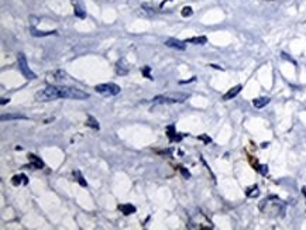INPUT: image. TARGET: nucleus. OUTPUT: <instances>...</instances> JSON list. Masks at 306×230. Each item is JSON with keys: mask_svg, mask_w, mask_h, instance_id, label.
<instances>
[{"mask_svg": "<svg viewBox=\"0 0 306 230\" xmlns=\"http://www.w3.org/2000/svg\"><path fill=\"white\" fill-rule=\"evenodd\" d=\"M95 91L98 94L103 95V96H116V95L120 94V86L113 84V82H109V84H101V85H96Z\"/></svg>", "mask_w": 306, "mask_h": 230, "instance_id": "20e7f679", "label": "nucleus"}, {"mask_svg": "<svg viewBox=\"0 0 306 230\" xmlns=\"http://www.w3.org/2000/svg\"><path fill=\"white\" fill-rule=\"evenodd\" d=\"M28 160H30V168H34V170H41V168H44L43 160L38 158L35 154H30V155H28Z\"/></svg>", "mask_w": 306, "mask_h": 230, "instance_id": "6e6552de", "label": "nucleus"}, {"mask_svg": "<svg viewBox=\"0 0 306 230\" xmlns=\"http://www.w3.org/2000/svg\"><path fill=\"white\" fill-rule=\"evenodd\" d=\"M150 67H144V68L141 69V72H143V74H144L145 77L148 78V79H153V77H151V75H150Z\"/></svg>", "mask_w": 306, "mask_h": 230, "instance_id": "4be33fe9", "label": "nucleus"}, {"mask_svg": "<svg viewBox=\"0 0 306 230\" xmlns=\"http://www.w3.org/2000/svg\"><path fill=\"white\" fill-rule=\"evenodd\" d=\"M11 182H13V185L17 187V185H21V184H23V185H27L28 181H27V177L24 174H20V175H14L13 179H11Z\"/></svg>", "mask_w": 306, "mask_h": 230, "instance_id": "f8f14e48", "label": "nucleus"}, {"mask_svg": "<svg viewBox=\"0 0 306 230\" xmlns=\"http://www.w3.org/2000/svg\"><path fill=\"white\" fill-rule=\"evenodd\" d=\"M10 102V99H6V98H1V105H6V103H9Z\"/></svg>", "mask_w": 306, "mask_h": 230, "instance_id": "393cba45", "label": "nucleus"}, {"mask_svg": "<svg viewBox=\"0 0 306 230\" xmlns=\"http://www.w3.org/2000/svg\"><path fill=\"white\" fill-rule=\"evenodd\" d=\"M119 211L123 215H126V216H128V215H133V213H136V206L131 204H123V205H119Z\"/></svg>", "mask_w": 306, "mask_h": 230, "instance_id": "9d476101", "label": "nucleus"}, {"mask_svg": "<svg viewBox=\"0 0 306 230\" xmlns=\"http://www.w3.org/2000/svg\"><path fill=\"white\" fill-rule=\"evenodd\" d=\"M86 126L95 128V130H99V123H98V120L95 119V117H92V116H89V117H88Z\"/></svg>", "mask_w": 306, "mask_h": 230, "instance_id": "dca6fc26", "label": "nucleus"}, {"mask_svg": "<svg viewBox=\"0 0 306 230\" xmlns=\"http://www.w3.org/2000/svg\"><path fill=\"white\" fill-rule=\"evenodd\" d=\"M192 13H194V11H192V7H189V6L182 9V16H184V17H189V16H192Z\"/></svg>", "mask_w": 306, "mask_h": 230, "instance_id": "6ab92c4d", "label": "nucleus"}, {"mask_svg": "<svg viewBox=\"0 0 306 230\" xmlns=\"http://www.w3.org/2000/svg\"><path fill=\"white\" fill-rule=\"evenodd\" d=\"M17 65H18V69H20V72L23 74V77L26 78V79H35V74L30 69V67H28V62H27V58L26 55L23 54V52H20L17 57Z\"/></svg>", "mask_w": 306, "mask_h": 230, "instance_id": "39448f33", "label": "nucleus"}, {"mask_svg": "<svg viewBox=\"0 0 306 230\" xmlns=\"http://www.w3.org/2000/svg\"><path fill=\"white\" fill-rule=\"evenodd\" d=\"M260 209L263 211L265 215H270V216H275V218H282L285 215V204L278 199L277 196H270L267 199H264L261 205H260Z\"/></svg>", "mask_w": 306, "mask_h": 230, "instance_id": "f03ea898", "label": "nucleus"}, {"mask_svg": "<svg viewBox=\"0 0 306 230\" xmlns=\"http://www.w3.org/2000/svg\"><path fill=\"white\" fill-rule=\"evenodd\" d=\"M89 98V95L77 89V88H68V86L50 85L45 89L35 94V101L38 102H51L57 99H75V101H82Z\"/></svg>", "mask_w": 306, "mask_h": 230, "instance_id": "f257e3e1", "label": "nucleus"}, {"mask_svg": "<svg viewBox=\"0 0 306 230\" xmlns=\"http://www.w3.org/2000/svg\"><path fill=\"white\" fill-rule=\"evenodd\" d=\"M165 45H167V47H170V48L181 50V51H184V50L187 48L185 41H179V40H177V38H168V40L165 41Z\"/></svg>", "mask_w": 306, "mask_h": 230, "instance_id": "0eeeda50", "label": "nucleus"}, {"mask_svg": "<svg viewBox=\"0 0 306 230\" xmlns=\"http://www.w3.org/2000/svg\"><path fill=\"white\" fill-rule=\"evenodd\" d=\"M199 138H201V140H204L206 143H210V141H212V140H210L209 137H206V136H201V137H199Z\"/></svg>", "mask_w": 306, "mask_h": 230, "instance_id": "b1692460", "label": "nucleus"}, {"mask_svg": "<svg viewBox=\"0 0 306 230\" xmlns=\"http://www.w3.org/2000/svg\"><path fill=\"white\" fill-rule=\"evenodd\" d=\"M72 4H74V13H75V16L79 18H85L86 17V11H85V7H84V4H82V1L81 0H72Z\"/></svg>", "mask_w": 306, "mask_h": 230, "instance_id": "423d86ee", "label": "nucleus"}, {"mask_svg": "<svg viewBox=\"0 0 306 230\" xmlns=\"http://www.w3.org/2000/svg\"><path fill=\"white\" fill-rule=\"evenodd\" d=\"M14 119H27L26 116H23V115H7V116H1V120L4 121V120H14Z\"/></svg>", "mask_w": 306, "mask_h": 230, "instance_id": "a211bd4d", "label": "nucleus"}, {"mask_svg": "<svg viewBox=\"0 0 306 230\" xmlns=\"http://www.w3.org/2000/svg\"><path fill=\"white\" fill-rule=\"evenodd\" d=\"M185 43H194V44H204L206 43V37H194V38H189Z\"/></svg>", "mask_w": 306, "mask_h": 230, "instance_id": "f3484780", "label": "nucleus"}, {"mask_svg": "<svg viewBox=\"0 0 306 230\" xmlns=\"http://www.w3.org/2000/svg\"><path fill=\"white\" fill-rule=\"evenodd\" d=\"M246 195L248 196V198H257V196L260 195V188L257 187V185H253V187L247 188Z\"/></svg>", "mask_w": 306, "mask_h": 230, "instance_id": "4468645a", "label": "nucleus"}, {"mask_svg": "<svg viewBox=\"0 0 306 230\" xmlns=\"http://www.w3.org/2000/svg\"><path fill=\"white\" fill-rule=\"evenodd\" d=\"M188 99L187 94H170V95H160L154 98V105H162V103H182Z\"/></svg>", "mask_w": 306, "mask_h": 230, "instance_id": "7ed1b4c3", "label": "nucleus"}, {"mask_svg": "<svg viewBox=\"0 0 306 230\" xmlns=\"http://www.w3.org/2000/svg\"><path fill=\"white\" fill-rule=\"evenodd\" d=\"M128 71H130V67H128L127 61L124 60V58H121V60L117 62V65H116V72H117L119 75H127Z\"/></svg>", "mask_w": 306, "mask_h": 230, "instance_id": "1a4fd4ad", "label": "nucleus"}, {"mask_svg": "<svg viewBox=\"0 0 306 230\" xmlns=\"http://www.w3.org/2000/svg\"><path fill=\"white\" fill-rule=\"evenodd\" d=\"M179 171H181V174L184 175V178H187V179L191 178V174H189V172H188L185 168H182V167H181V168H179Z\"/></svg>", "mask_w": 306, "mask_h": 230, "instance_id": "5701e85b", "label": "nucleus"}, {"mask_svg": "<svg viewBox=\"0 0 306 230\" xmlns=\"http://www.w3.org/2000/svg\"><path fill=\"white\" fill-rule=\"evenodd\" d=\"M270 103V98H257V99H254L253 101V105H254L257 109H261V108H264V106H267Z\"/></svg>", "mask_w": 306, "mask_h": 230, "instance_id": "ddd939ff", "label": "nucleus"}, {"mask_svg": "<svg viewBox=\"0 0 306 230\" xmlns=\"http://www.w3.org/2000/svg\"><path fill=\"white\" fill-rule=\"evenodd\" d=\"M240 91H241V85H237V86H234V88H231L229 92L223 96V101H230V99L236 98V96L240 94Z\"/></svg>", "mask_w": 306, "mask_h": 230, "instance_id": "9b49d317", "label": "nucleus"}, {"mask_svg": "<svg viewBox=\"0 0 306 230\" xmlns=\"http://www.w3.org/2000/svg\"><path fill=\"white\" fill-rule=\"evenodd\" d=\"M51 34H55V31H44V33H40V31H34L33 33V35H35V37H44V35H51Z\"/></svg>", "mask_w": 306, "mask_h": 230, "instance_id": "412c9836", "label": "nucleus"}, {"mask_svg": "<svg viewBox=\"0 0 306 230\" xmlns=\"http://www.w3.org/2000/svg\"><path fill=\"white\" fill-rule=\"evenodd\" d=\"M257 171L261 172L263 175H267L268 174V167L267 165H257Z\"/></svg>", "mask_w": 306, "mask_h": 230, "instance_id": "aec40b11", "label": "nucleus"}, {"mask_svg": "<svg viewBox=\"0 0 306 230\" xmlns=\"http://www.w3.org/2000/svg\"><path fill=\"white\" fill-rule=\"evenodd\" d=\"M74 174V177H75V179H77L78 182L82 185V187H88V184H86V181L84 179V177H82V174H81V171H74L72 172Z\"/></svg>", "mask_w": 306, "mask_h": 230, "instance_id": "2eb2a0df", "label": "nucleus"}]
</instances>
